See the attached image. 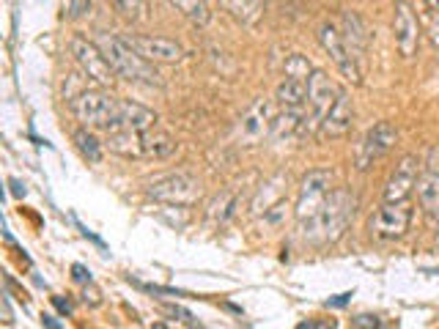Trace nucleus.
<instances>
[{"label": "nucleus", "mask_w": 439, "mask_h": 329, "mask_svg": "<svg viewBox=\"0 0 439 329\" xmlns=\"http://www.w3.org/2000/svg\"><path fill=\"white\" fill-rule=\"evenodd\" d=\"M335 99H338V88L332 86V80H330L321 69H316V72L307 77V102H310V113L302 118V124L310 118V129H313V127L321 129V124H324L330 107L335 104Z\"/></svg>", "instance_id": "obj_11"}, {"label": "nucleus", "mask_w": 439, "mask_h": 329, "mask_svg": "<svg viewBox=\"0 0 439 329\" xmlns=\"http://www.w3.org/2000/svg\"><path fill=\"white\" fill-rule=\"evenodd\" d=\"M52 305H55V310L63 313V316H72V310H75L72 299H63V296H52Z\"/></svg>", "instance_id": "obj_31"}, {"label": "nucleus", "mask_w": 439, "mask_h": 329, "mask_svg": "<svg viewBox=\"0 0 439 329\" xmlns=\"http://www.w3.org/2000/svg\"><path fill=\"white\" fill-rule=\"evenodd\" d=\"M118 107H121V102H116L102 88H86L72 102V113L77 115V121L86 124V129L88 127H102L107 132L118 129Z\"/></svg>", "instance_id": "obj_3"}, {"label": "nucleus", "mask_w": 439, "mask_h": 329, "mask_svg": "<svg viewBox=\"0 0 439 329\" xmlns=\"http://www.w3.org/2000/svg\"><path fill=\"white\" fill-rule=\"evenodd\" d=\"M174 8L184 11L195 25H206L212 19V11H209V3H190V0H174L171 3Z\"/></svg>", "instance_id": "obj_26"}, {"label": "nucleus", "mask_w": 439, "mask_h": 329, "mask_svg": "<svg viewBox=\"0 0 439 329\" xmlns=\"http://www.w3.org/2000/svg\"><path fill=\"white\" fill-rule=\"evenodd\" d=\"M107 148L113 154H121V157H132V159H140L143 157V143L137 132L130 129H116V132H107Z\"/></svg>", "instance_id": "obj_20"}, {"label": "nucleus", "mask_w": 439, "mask_h": 329, "mask_svg": "<svg viewBox=\"0 0 439 329\" xmlns=\"http://www.w3.org/2000/svg\"><path fill=\"white\" fill-rule=\"evenodd\" d=\"M395 141H398V132H395V127L390 121L373 124V127L360 138V143L354 145V168H357V170H368L376 159H382V157L393 148Z\"/></svg>", "instance_id": "obj_6"}, {"label": "nucleus", "mask_w": 439, "mask_h": 329, "mask_svg": "<svg viewBox=\"0 0 439 329\" xmlns=\"http://www.w3.org/2000/svg\"><path fill=\"white\" fill-rule=\"evenodd\" d=\"M83 11H91V3H86V0L83 3H66V14L69 17H80Z\"/></svg>", "instance_id": "obj_35"}, {"label": "nucleus", "mask_w": 439, "mask_h": 329, "mask_svg": "<svg viewBox=\"0 0 439 329\" xmlns=\"http://www.w3.org/2000/svg\"><path fill=\"white\" fill-rule=\"evenodd\" d=\"M351 324L357 329H379V316H371V313H360L351 319Z\"/></svg>", "instance_id": "obj_30"}, {"label": "nucleus", "mask_w": 439, "mask_h": 329, "mask_svg": "<svg viewBox=\"0 0 439 329\" xmlns=\"http://www.w3.org/2000/svg\"><path fill=\"white\" fill-rule=\"evenodd\" d=\"M344 42H346V47H349L351 58L360 61V58H362V49L368 45V31H365L360 14H354V11H344Z\"/></svg>", "instance_id": "obj_19"}, {"label": "nucleus", "mask_w": 439, "mask_h": 329, "mask_svg": "<svg viewBox=\"0 0 439 329\" xmlns=\"http://www.w3.org/2000/svg\"><path fill=\"white\" fill-rule=\"evenodd\" d=\"M154 127H157V113L154 110H148V107H143L137 102H130V99L121 102V107H118V129H130V132L143 135V132H148Z\"/></svg>", "instance_id": "obj_17"}, {"label": "nucleus", "mask_w": 439, "mask_h": 329, "mask_svg": "<svg viewBox=\"0 0 439 329\" xmlns=\"http://www.w3.org/2000/svg\"><path fill=\"white\" fill-rule=\"evenodd\" d=\"M351 302V294H338L332 299H327V307H346Z\"/></svg>", "instance_id": "obj_36"}, {"label": "nucleus", "mask_w": 439, "mask_h": 329, "mask_svg": "<svg viewBox=\"0 0 439 329\" xmlns=\"http://www.w3.org/2000/svg\"><path fill=\"white\" fill-rule=\"evenodd\" d=\"M140 143H143V157L146 159H168L176 151V141L174 135H168L165 129H148L140 135Z\"/></svg>", "instance_id": "obj_18"}, {"label": "nucleus", "mask_w": 439, "mask_h": 329, "mask_svg": "<svg viewBox=\"0 0 439 329\" xmlns=\"http://www.w3.org/2000/svg\"><path fill=\"white\" fill-rule=\"evenodd\" d=\"M318 42H321V47L327 49V55L332 58V63L344 72L346 80H351V83H360V80H362V72H360L357 61L351 58L349 47H346V42H344V33H341L332 22L318 25Z\"/></svg>", "instance_id": "obj_13"}, {"label": "nucleus", "mask_w": 439, "mask_h": 329, "mask_svg": "<svg viewBox=\"0 0 439 329\" xmlns=\"http://www.w3.org/2000/svg\"><path fill=\"white\" fill-rule=\"evenodd\" d=\"M415 189H417V200H420V209H423L426 220H429L431 225H437L439 223V148H431V151H429Z\"/></svg>", "instance_id": "obj_10"}, {"label": "nucleus", "mask_w": 439, "mask_h": 329, "mask_svg": "<svg viewBox=\"0 0 439 329\" xmlns=\"http://www.w3.org/2000/svg\"><path fill=\"white\" fill-rule=\"evenodd\" d=\"M420 170H423V162H420L415 154H406V157L395 165V170L390 173L387 184H385V203H406L409 195L417 187Z\"/></svg>", "instance_id": "obj_12"}, {"label": "nucleus", "mask_w": 439, "mask_h": 329, "mask_svg": "<svg viewBox=\"0 0 439 329\" xmlns=\"http://www.w3.org/2000/svg\"><path fill=\"white\" fill-rule=\"evenodd\" d=\"M354 206H357V198L351 195L349 189H332L324 209L318 211V217L313 220V225H307L302 236L316 241V244H332L338 241L341 236L346 234L351 217H354Z\"/></svg>", "instance_id": "obj_2"}, {"label": "nucleus", "mask_w": 439, "mask_h": 329, "mask_svg": "<svg viewBox=\"0 0 439 329\" xmlns=\"http://www.w3.org/2000/svg\"><path fill=\"white\" fill-rule=\"evenodd\" d=\"M288 200H280V203H275L266 214H263V225L266 228H277V225H283L286 223V217H288Z\"/></svg>", "instance_id": "obj_28"}, {"label": "nucleus", "mask_w": 439, "mask_h": 329, "mask_svg": "<svg viewBox=\"0 0 439 329\" xmlns=\"http://www.w3.org/2000/svg\"><path fill=\"white\" fill-rule=\"evenodd\" d=\"M72 278L77 282H83V285H91V272H88L83 264H75V266H72Z\"/></svg>", "instance_id": "obj_32"}, {"label": "nucleus", "mask_w": 439, "mask_h": 329, "mask_svg": "<svg viewBox=\"0 0 439 329\" xmlns=\"http://www.w3.org/2000/svg\"><path fill=\"white\" fill-rule=\"evenodd\" d=\"M294 329H338V324L330 319V321H302V324H297Z\"/></svg>", "instance_id": "obj_33"}, {"label": "nucleus", "mask_w": 439, "mask_h": 329, "mask_svg": "<svg viewBox=\"0 0 439 329\" xmlns=\"http://www.w3.org/2000/svg\"><path fill=\"white\" fill-rule=\"evenodd\" d=\"M42 324H44V329H63L61 327V321H58L55 316H47V313L42 316Z\"/></svg>", "instance_id": "obj_38"}, {"label": "nucleus", "mask_w": 439, "mask_h": 329, "mask_svg": "<svg viewBox=\"0 0 439 329\" xmlns=\"http://www.w3.org/2000/svg\"><path fill=\"white\" fill-rule=\"evenodd\" d=\"M283 72H286V77H288V80H300V83H307V77H310L316 69L310 66V61H307L305 55H300V52H291V55L286 58V63H283Z\"/></svg>", "instance_id": "obj_24"}, {"label": "nucleus", "mask_w": 439, "mask_h": 329, "mask_svg": "<svg viewBox=\"0 0 439 329\" xmlns=\"http://www.w3.org/2000/svg\"><path fill=\"white\" fill-rule=\"evenodd\" d=\"M307 99V86L305 83H300V80H283L280 86H277V102L286 107V110H300L302 104H305Z\"/></svg>", "instance_id": "obj_22"}, {"label": "nucleus", "mask_w": 439, "mask_h": 329, "mask_svg": "<svg viewBox=\"0 0 439 329\" xmlns=\"http://www.w3.org/2000/svg\"><path fill=\"white\" fill-rule=\"evenodd\" d=\"M393 33H395V45L401 49V55H403V58H412V55L417 52V42H420V25H417L415 11H412L406 3H398V6H395Z\"/></svg>", "instance_id": "obj_14"}, {"label": "nucleus", "mask_w": 439, "mask_h": 329, "mask_svg": "<svg viewBox=\"0 0 439 329\" xmlns=\"http://www.w3.org/2000/svg\"><path fill=\"white\" fill-rule=\"evenodd\" d=\"M330 187H332V173L330 170H310L302 184H300V195H297V206H294V217L300 231H305L307 225H313V220L318 217V211L324 209L327 198H330Z\"/></svg>", "instance_id": "obj_4"}, {"label": "nucleus", "mask_w": 439, "mask_h": 329, "mask_svg": "<svg viewBox=\"0 0 439 329\" xmlns=\"http://www.w3.org/2000/svg\"><path fill=\"white\" fill-rule=\"evenodd\" d=\"M302 110H283L277 118H275V124H272V141L275 143H288L300 129H302Z\"/></svg>", "instance_id": "obj_21"}, {"label": "nucleus", "mask_w": 439, "mask_h": 329, "mask_svg": "<svg viewBox=\"0 0 439 329\" xmlns=\"http://www.w3.org/2000/svg\"><path fill=\"white\" fill-rule=\"evenodd\" d=\"M412 225V206L409 203H385L371 220H368V231L373 239L390 241L401 239Z\"/></svg>", "instance_id": "obj_8"}, {"label": "nucleus", "mask_w": 439, "mask_h": 329, "mask_svg": "<svg viewBox=\"0 0 439 329\" xmlns=\"http://www.w3.org/2000/svg\"><path fill=\"white\" fill-rule=\"evenodd\" d=\"M429 36H431L434 47H439V19H434V22H431V28H429Z\"/></svg>", "instance_id": "obj_39"}, {"label": "nucleus", "mask_w": 439, "mask_h": 329, "mask_svg": "<svg viewBox=\"0 0 439 329\" xmlns=\"http://www.w3.org/2000/svg\"><path fill=\"white\" fill-rule=\"evenodd\" d=\"M113 6H116V8L121 11V14H127V17H134V14L140 11V8H146L143 3H121V0H118V3H113Z\"/></svg>", "instance_id": "obj_34"}, {"label": "nucleus", "mask_w": 439, "mask_h": 329, "mask_svg": "<svg viewBox=\"0 0 439 329\" xmlns=\"http://www.w3.org/2000/svg\"><path fill=\"white\" fill-rule=\"evenodd\" d=\"M69 49H72V55H75L80 72L86 74L91 83H96V86H110V80L116 77V72L110 69L107 58L102 55V49L96 47L93 42H88L83 36H75V39L69 42Z\"/></svg>", "instance_id": "obj_7"}, {"label": "nucleus", "mask_w": 439, "mask_h": 329, "mask_svg": "<svg viewBox=\"0 0 439 329\" xmlns=\"http://www.w3.org/2000/svg\"><path fill=\"white\" fill-rule=\"evenodd\" d=\"M8 184H11V195H14V198H25V195H28V189H25V184H22L20 179H11Z\"/></svg>", "instance_id": "obj_37"}, {"label": "nucleus", "mask_w": 439, "mask_h": 329, "mask_svg": "<svg viewBox=\"0 0 439 329\" xmlns=\"http://www.w3.org/2000/svg\"><path fill=\"white\" fill-rule=\"evenodd\" d=\"M146 195L160 200V203H168V206H192L198 198H201V182L190 173H168L162 179H154Z\"/></svg>", "instance_id": "obj_5"}, {"label": "nucleus", "mask_w": 439, "mask_h": 329, "mask_svg": "<svg viewBox=\"0 0 439 329\" xmlns=\"http://www.w3.org/2000/svg\"><path fill=\"white\" fill-rule=\"evenodd\" d=\"M275 104L269 102V99H256L250 107H247V113L242 115V121H239V143H245V145H259L263 138H269L272 135V124H275Z\"/></svg>", "instance_id": "obj_9"}, {"label": "nucleus", "mask_w": 439, "mask_h": 329, "mask_svg": "<svg viewBox=\"0 0 439 329\" xmlns=\"http://www.w3.org/2000/svg\"><path fill=\"white\" fill-rule=\"evenodd\" d=\"M72 141H75V145L80 148V154H83L86 159H91V162H99V159H102V145H99V141H96V135L88 132L86 127L77 129V132L72 135Z\"/></svg>", "instance_id": "obj_25"}, {"label": "nucleus", "mask_w": 439, "mask_h": 329, "mask_svg": "<svg viewBox=\"0 0 439 329\" xmlns=\"http://www.w3.org/2000/svg\"><path fill=\"white\" fill-rule=\"evenodd\" d=\"M351 127H354V104H351L346 91H338V99L330 107V113H327L318 135L321 138H344V135L351 132Z\"/></svg>", "instance_id": "obj_15"}, {"label": "nucleus", "mask_w": 439, "mask_h": 329, "mask_svg": "<svg viewBox=\"0 0 439 329\" xmlns=\"http://www.w3.org/2000/svg\"><path fill=\"white\" fill-rule=\"evenodd\" d=\"M236 206H239V198L231 189H222L209 203V220L212 223H228L236 214Z\"/></svg>", "instance_id": "obj_23"}, {"label": "nucleus", "mask_w": 439, "mask_h": 329, "mask_svg": "<svg viewBox=\"0 0 439 329\" xmlns=\"http://www.w3.org/2000/svg\"><path fill=\"white\" fill-rule=\"evenodd\" d=\"M162 313H165V316H174V319H178V321H187L192 329H198L195 324H192V313H190L187 307H178V305H162Z\"/></svg>", "instance_id": "obj_29"}, {"label": "nucleus", "mask_w": 439, "mask_h": 329, "mask_svg": "<svg viewBox=\"0 0 439 329\" xmlns=\"http://www.w3.org/2000/svg\"><path fill=\"white\" fill-rule=\"evenodd\" d=\"M132 47L137 49L148 63L151 61H178L181 58V45H176L174 39H165V36H127Z\"/></svg>", "instance_id": "obj_16"}, {"label": "nucleus", "mask_w": 439, "mask_h": 329, "mask_svg": "<svg viewBox=\"0 0 439 329\" xmlns=\"http://www.w3.org/2000/svg\"><path fill=\"white\" fill-rule=\"evenodd\" d=\"M96 47L102 49V55L107 58L110 69L116 72V77L130 80V83H146V86H162L160 72L132 47L127 36H116V33H99L96 36Z\"/></svg>", "instance_id": "obj_1"}, {"label": "nucleus", "mask_w": 439, "mask_h": 329, "mask_svg": "<svg viewBox=\"0 0 439 329\" xmlns=\"http://www.w3.org/2000/svg\"><path fill=\"white\" fill-rule=\"evenodd\" d=\"M222 6H225V8H231V14H233V17H239L242 22H247V25H250V22H256V19L263 14V8H266L263 3H231V0H228V3H222Z\"/></svg>", "instance_id": "obj_27"}]
</instances>
